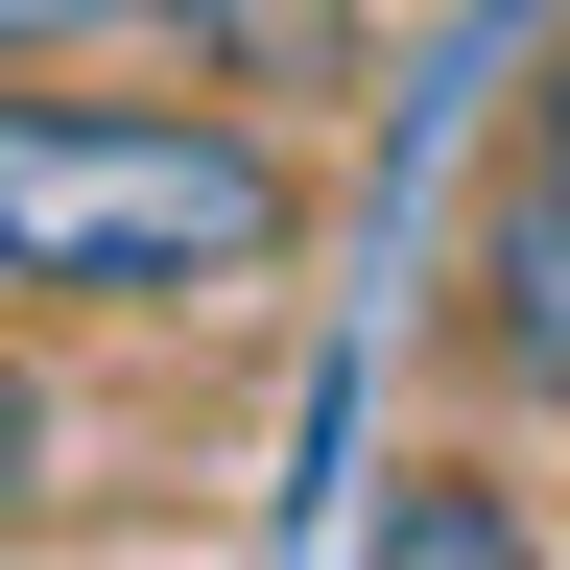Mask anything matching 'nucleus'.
Returning a JSON list of instances; mask_svg holds the SVG:
<instances>
[{
	"label": "nucleus",
	"mask_w": 570,
	"mask_h": 570,
	"mask_svg": "<svg viewBox=\"0 0 570 570\" xmlns=\"http://www.w3.org/2000/svg\"><path fill=\"white\" fill-rule=\"evenodd\" d=\"M309 262V142L238 96H48L0 71V285L48 309H214Z\"/></svg>",
	"instance_id": "obj_1"
},
{
	"label": "nucleus",
	"mask_w": 570,
	"mask_h": 570,
	"mask_svg": "<svg viewBox=\"0 0 570 570\" xmlns=\"http://www.w3.org/2000/svg\"><path fill=\"white\" fill-rule=\"evenodd\" d=\"M475 356L523 404H570V167L523 142V167H499V214H475Z\"/></svg>",
	"instance_id": "obj_2"
},
{
	"label": "nucleus",
	"mask_w": 570,
	"mask_h": 570,
	"mask_svg": "<svg viewBox=\"0 0 570 570\" xmlns=\"http://www.w3.org/2000/svg\"><path fill=\"white\" fill-rule=\"evenodd\" d=\"M24 499H48V381L0 356V523H24Z\"/></svg>",
	"instance_id": "obj_3"
},
{
	"label": "nucleus",
	"mask_w": 570,
	"mask_h": 570,
	"mask_svg": "<svg viewBox=\"0 0 570 570\" xmlns=\"http://www.w3.org/2000/svg\"><path fill=\"white\" fill-rule=\"evenodd\" d=\"M523 142H547V167H570V48H547V71H523Z\"/></svg>",
	"instance_id": "obj_4"
}]
</instances>
